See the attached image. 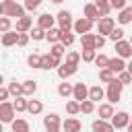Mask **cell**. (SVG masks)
<instances>
[{"label":"cell","instance_id":"43","mask_svg":"<svg viewBox=\"0 0 132 132\" xmlns=\"http://www.w3.org/2000/svg\"><path fill=\"white\" fill-rule=\"evenodd\" d=\"M10 31V16H0V33H6Z\"/></svg>","mask_w":132,"mask_h":132},{"label":"cell","instance_id":"47","mask_svg":"<svg viewBox=\"0 0 132 132\" xmlns=\"http://www.w3.org/2000/svg\"><path fill=\"white\" fill-rule=\"evenodd\" d=\"M29 39H31V35H29V33H21V35H19V45H21V47H25V45L29 43Z\"/></svg>","mask_w":132,"mask_h":132},{"label":"cell","instance_id":"7","mask_svg":"<svg viewBox=\"0 0 132 132\" xmlns=\"http://www.w3.org/2000/svg\"><path fill=\"white\" fill-rule=\"evenodd\" d=\"M93 25H95V21H91V19H87V16H80L78 21H74L72 31H74V33H80V35H85V33H91Z\"/></svg>","mask_w":132,"mask_h":132},{"label":"cell","instance_id":"16","mask_svg":"<svg viewBox=\"0 0 132 132\" xmlns=\"http://www.w3.org/2000/svg\"><path fill=\"white\" fill-rule=\"evenodd\" d=\"M19 31L14 29V31H6V33H2V45L4 47H10V45H19Z\"/></svg>","mask_w":132,"mask_h":132},{"label":"cell","instance_id":"9","mask_svg":"<svg viewBox=\"0 0 132 132\" xmlns=\"http://www.w3.org/2000/svg\"><path fill=\"white\" fill-rule=\"evenodd\" d=\"M109 122L113 124L116 130H122V128H126V126L130 124V113H126V111H116Z\"/></svg>","mask_w":132,"mask_h":132},{"label":"cell","instance_id":"39","mask_svg":"<svg viewBox=\"0 0 132 132\" xmlns=\"http://www.w3.org/2000/svg\"><path fill=\"white\" fill-rule=\"evenodd\" d=\"M107 37H109L113 43H116V41H122V39H124V29H122V27H116V29H113Z\"/></svg>","mask_w":132,"mask_h":132},{"label":"cell","instance_id":"49","mask_svg":"<svg viewBox=\"0 0 132 132\" xmlns=\"http://www.w3.org/2000/svg\"><path fill=\"white\" fill-rule=\"evenodd\" d=\"M8 95H10L8 87H0V103H2V101H6V99H8Z\"/></svg>","mask_w":132,"mask_h":132},{"label":"cell","instance_id":"10","mask_svg":"<svg viewBox=\"0 0 132 132\" xmlns=\"http://www.w3.org/2000/svg\"><path fill=\"white\" fill-rule=\"evenodd\" d=\"M116 54L120 58H132V43L128 39H122V41H116Z\"/></svg>","mask_w":132,"mask_h":132},{"label":"cell","instance_id":"44","mask_svg":"<svg viewBox=\"0 0 132 132\" xmlns=\"http://www.w3.org/2000/svg\"><path fill=\"white\" fill-rule=\"evenodd\" d=\"M118 78L122 80V85H132V74H130L128 70H122V72L118 74Z\"/></svg>","mask_w":132,"mask_h":132},{"label":"cell","instance_id":"25","mask_svg":"<svg viewBox=\"0 0 132 132\" xmlns=\"http://www.w3.org/2000/svg\"><path fill=\"white\" fill-rule=\"evenodd\" d=\"M27 111H29L31 116H37V113H41V111H43V103H41L39 99H29Z\"/></svg>","mask_w":132,"mask_h":132},{"label":"cell","instance_id":"20","mask_svg":"<svg viewBox=\"0 0 132 132\" xmlns=\"http://www.w3.org/2000/svg\"><path fill=\"white\" fill-rule=\"evenodd\" d=\"M62 128L68 130V132H80V130H82V124H80L76 118H66V120L62 122Z\"/></svg>","mask_w":132,"mask_h":132},{"label":"cell","instance_id":"24","mask_svg":"<svg viewBox=\"0 0 132 132\" xmlns=\"http://www.w3.org/2000/svg\"><path fill=\"white\" fill-rule=\"evenodd\" d=\"M80 47L82 50H95V35L93 33L80 35Z\"/></svg>","mask_w":132,"mask_h":132},{"label":"cell","instance_id":"17","mask_svg":"<svg viewBox=\"0 0 132 132\" xmlns=\"http://www.w3.org/2000/svg\"><path fill=\"white\" fill-rule=\"evenodd\" d=\"M126 62H124V58H120V56H116V58H109V64H107V68L113 72V74H120L122 70H126Z\"/></svg>","mask_w":132,"mask_h":132},{"label":"cell","instance_id":"27","mask_svg":"<svg viewBox=\"0 0 132 132\" xmlns=\"http://www.w3.org/2000/svg\"><path fill=\"white\" fill-rule=\"evenodd\" d=\"M72 93H74V87H72L70 82H60V85H58V95H60V97L66 99V97H70Z\"/></svg>","mask_w":132,"mask_h":132},{"label":"cell","instance_id":"1","mask_svg":"<svg viewBox=\"0 0 132 132\" xmlns=\"http://www.w3.org/2000/svg\"><path fill=\"white\" fill-rule=\"evenodd\" d=\"M25 4H19L16 0H2L0 2V14L4 16H14V19H21L25 16Z\"/></svg>","mask_w":132,"mask_h":132},{"label":"cell","instance_id":"14","mask_svg":"<svg viewBox=\"0 0 132 132\" xmlns=\"http://www.w3.org/2000/svg\"><path fill=\"white\" fill-rule=\"evenodd\" d=\"M82 10H85V16H87V19H91V21H95V23H97L99 19H103L95 2H89V4H85V8H82Z\"/></svg>","mask_w":132,"mask_h":132},{"label":"cell","instance_id":"38","mask_svg":"<svg viewBox=\"0 0 132 132\" xmlns=\"http://www.w3.org/2000/svg\"><path fill=\"white\" fill-rule=\"evenodd\" d=\"M41 58H43V56H39V54H31V56L27 58V64H29L31 68H41Z\"/></svg>","mask_w":132,"mask_h":132},{"label":"cell","instance_id":"45","mask_svg":"<svg viewBox=\"0 0 132 132\" xmlns=\"http://www.w3.org/2000/svg\"><path fill=\"white\" fill-rule=\"evenodd\" d=\"M23 4H25V8H27V10H31V12H33V10H37V8L41 6V0H25Z\"/></svg>","mask_w":132,"mask_h":132},{"label":"cell","instance_id":"33","mask_svg":"<svg viewBox=\"0 0 132 132\" xmlns=\"http://www.w3.org/2000/svg\"><path fill=\"white\" fill-rule=\"evenodd\" d=\"M50 54H52V56H56V58H62V56L66 54V45H64V43H52Z\"/></svg>","mask_w":132,"mask_h":132},{"label":"cell","instance_id":"6","mask_svg":"<svg viewBox=\"0 0 132 132\" xmlns=\"http://www.w3.org/2000/svg\"><path fill=\"white\" fill-rule=\"evenodd\" d=\"M113 29H116V21H113L111 16H103V19L97 21V33H99V35H105V37H107Z\"/></svg>","mask_w":132,"mask_h":132},{"label":"cell","instance_id":"34","mask_svg":"<svg viewBox=\"0 0 132 132\" xmlns=\"http://www.w3.org/2000/svg\"><path fill=\"white\" fill-rule=\"evenodd\" d=\"M113 78H116V74L109 68H99V80L101 82H111Z\"/></svg>","mask_w":132,"mask_h":132},{"label":"cell","instance_id":"2","mask_svg":"<svg viewBox=\"0 0 132 132\" xmlns=\"http://www.w3.org/2000/svg\"><path fill=\"white\" fill-rule=\"evenodd\" d=\"M122 89H124V85H122V80L116 76L111 82H107V91H105V97H107V101L109 103H118L120 99H122Z\"/></svg>","mask_w":132,"mask_h":132},{"label":"cell","instance_id":"13","mask_svg":"<svg viewBox=\"0 0 132 132\" xmlns=\"http://www.w3.org/2000/svg\"><path fill=\"white\" fill-rule=\"evenodd\" d=\"M91 128H93V132H113V130H116L109 120H101V118L95 120V122L91 124Z\"/></svg>","mask_w":132,"mask_h":132},{"label":"cell","instance_id":"52","mask_svg":"<svg viewBox=\"0 0 132 132\" xmlns=\"http://www.w3.org/2000/svg\"><path fill=\"white\" fill-rule=\"evenodd\" d=\"M52 2H54V4H62L64 0H52Z\"/></svg>","mask_w":132,"mask_h":132},{"label":"cell","instance_id":"11","mask_svg":"<svg viewBox=\"0 0 132 132\" xmlns=\"http://www.w3.org/2000/svg\"><path fill=\"white\" fill-rule=\"evenodd\" d=\"M60 64H62V58H56V56H52V54H43V58H41V68H43V70L58 68Z\"/></svg>","mask_w":132,"mask_h":132},{"label":"cell","instance_id":"18","mask_svg":"<svg viewBox=\"0 0 132 132\" xmlns=\"http://www.w3.org/2000/svg\"><path fill=\"white\" fill-rule=\"evenodd\" d=\"M72 97H74L76 101H85V99H89V87H87L85 82H76V85H74V93H72Z\"/></svg>","mask_w":132,"mask_h":132},{"label":"cell","instance_id":"26","mask_svg":"<svg viewBox=\"0 0 132 132\" xmlns=\"http://www.w3.org/2000/svg\"><path fill=\"white\" fill-rule=\"evenodd\" d=\"M35 91H37V82L35 80H23V95L25 97L35 95Z\"/></svg>","mask_w":132,"mask_h":132},{"label":"cell","instance_id":"22","mask_svg":"<svg viewBox=\"0 0 132 132\" xmlns=\"http://www.w3.org/2000/svg\"><path fill=\"white\" fill-rule=\"evenodd\" d=\"M103 97H105V91H103L99 85H93V87H89V99H93L95 103H99Z\"/></svg>","mask_w":132,"mask_h":132},{"label":"cell","instance_id":"28","mask_svg":"<svg viewBox=\"0 0 132 132\" xmlns=\"http://www.w3.org/2000/svg\"><path fill=\"white\" fill-rule=\"evenodd\" d=\"M29 35H31V39H33V41H41V39H45L47 31H45V29H41V27L37 25V27H33V29L29 31Z\"/></svg>","mask_w":132,"mask_h":132},{"label":"cell","instance_id":"40","mask_svg":"<svg viewBox=\"0 0 132 132\" xmlns=\"http://www.w3.org/2000/svg\"><path fill=\"white\" fill-rule=\"evenodd\" d=\"M80 56H82V62H95V58H97V50H82Z\"/></svg>","mask_w":132,"mask_h":132},{"label":"cell","instance_id":"4","mask_svg":"<svg viewBox=\"0 0 132 132\" xmlns=\"http://www.w3.org/2000/svg\"><path fill=\"white\" fill-rule=\"evenodd\" d=\"M14 113H16V109H14L12 103H8V101H2V103H0V120H2L4 124H12Z\"/></svg>","mask_w":132,"mask_h":132},{"label":"cell","instance_id":"19","mask_svg":"<svg viewBox=\"0 0 132 132\" xmlns=\"http://www.w3.org/2000/svg\"><path fill=\"white\" fill-rule=\"evenodd\" d=\"M97 113H99L101 120H111L113 113H116V111H113V103H109V101H107V103H101L99 109H97Z\"/></svg>","mask_w":132,"mask_h":132},{"label":"cell","instance_id":"51","mask_svg":"<svg viewBox=\"0 0 132 132\" xmlns=\"http://www.w3.org/2000/svg\"><path fill=\"white\" fill-rule=\"evenodd\" d=\"M126 130H128V132H132V122H130V124L126 126Z\"/></svg>","mask_w":132,"mask_h":132},{"label":"cell","instance_id":"32","mask_svg":"<svg viewBox=\"0 0 132 132\" xmlns=\"http://www.w3.org/2000/svg\"><path fill=\"white\" fill-rule=\"evenodd\" d=\"M95 4H97V8H99L101 16H107V14L111 12V4H109V0H95Z\"/></svg>","mask_w":132,"mask_h":132},{"label":"cell","instance_id":"36","mask_svg":"<svg viewBox=\"0 0 132 132\" xmlns=\"http://www.w3.org/2000/svg\"><path fill=\"white\" fill-rule=\"evenodd\" d=\"M8 91H10V95H14V97H19V95H23V82H16V80H10V82H8Z\"/></svg>","mask_w":132,"mask_h":132},{"label":"cell","instance_id":"41","mask_svg":"<svg viewBox=\"0 0 132 132\" xmlns=\"http://www.w3.org/2000/svg\"><path fill=\"white\" fill-rule=\"evenodd\" d=\"M80 60H82V56H80V52H68L66 54V62H70V64H80Z\"/></svg>","mask_w":132,"mask_h":132},{"label":"cell","instance_id":"46","mask_svg":"<svg viewBox=\"0 0 132 132\" xmlns=\"http://www.w3.org/2000/svg\"><path fill=\"white\" fill-rule=\"evenodd\" d=\"M109 4H111V8L122 10V8H126V6H128V0H109Z\"/></svg>","mask_w":132,"mask_h":132},{"label":"cell","instance_id":"23","mask_svg":"<svg viewBox=\"0 0 132 132\" xmlns=\"http://www.w3.org/2000/svg\"><path fill=\"white\" fill-rule=\"evenodd\" d=\"M118 23H120V25H128V23H132V4L120 10V14H118Z\"/></svg>","mask_w":132,"mask_h":132},{"label":"cell","instance_id":"15","mask_svg":"<svg viewBox=\"0 0 132 132\" xmlns=\"http://www.w3.org/2000/svg\"><path fill=\"white\" fill-rule=\"evenodd\" d=\"M14 29L19 31V33H29L31 29H33V21H31V16H21V19H16V25H14Z\"/></svg>","mask_w":132,"mask_h":132},{"label":"cell","instance_id":"8","mask_svg":"<svg viewBox=\"0 0 132 132\" xmlns=\"http://www.w3.org/2000/svg\"><path fill=\"white\" fill-rule=\"evenodd\" d=\"M56 70H58V76H60L62 80H66V78H70L72 74H76L78 66H76V64H70V62H62Z\"/></svg>","mask_w":132,"mask_h":132},{"label":"cell","instance_id":"37","mask_svg":"<svg viewBox=\"0 0 132 132\" xmlns=\"http://www.w3.org/2000/svg\"><path fill=\"white\" fill-rule=\"evenodd\" d=\"M80 111H82V113H93V111H95V101H93V99L80 101Z\"/></svg>","mask_w":132,"mask_h":132},{"label":"cell","instance_id":"30","mask_svg":"<svg viewBox=\"0 0 132 132\" xmlns=\"http://www.w3.org/2000/svg\"><path fill=\"white\" fill-rule=\"evenodd\" d=\"M12 105H14V109H16V111H27V105H29V99H25V95H19V97H14V101H12Z\"/></svg>","mask_w":132,"mask_h":132},{"label":"cell","instance_id":"35","mask_svg":"<svg viewBox=\"0 0 132 132\" xmlns=\"http://www.w3.org/2000/svg\"><path fill=\"white\" fill-rule=\"evenodd\" d=\"M66 111H68L70 116H76V113H80V101H76V99H70V101L66 103Z\"/></svg>","mask_w":132,"mask_h":132},{"label":"cell","instance_id":"12","mask_svg":"<svg viewBox=\"0 0 132 132\" xmlns=\"http://www.w3.org/2000/svg\"><path fill=\"white\" fill-rule=\"evenodd\" d=\"M56 23H58V21H56V16H52L50 12H43V14H39V16H37V25H39L41 29H45V31H50Z\"/></svg>","mask_w":132,"mask_h":132},{"label":"cell","instance_id":"54","mask_svg":"<svg viewBox=\"0 0 132 132\" xmlns=\"http://www.w3.org/2000/svg\"><path fill=\"white\" fill-rule=\"evenodd\" d=\"M130 122H132V116H130Z\"/></svg>","mask_w":132,"mask_h":132},{"label":"cell","instance_id":"31","mask_svg":"<svg viewBox=\"0 0 132 132\" xmlns=\"http://www.w3.org/2000/svg\"><path fill=\"white\" fill-rule=\"evenodd\" d=\"M74 39H76V37H74L72 31H62V33H60V43H64L66 47H70V45L74 43Z\"/></svg>","mask_w":132,"mask_h":132},{"label":"cell","instance_id":"42","mask_svg":"<svg viewBox=\"0 0 132 132\" xmlns=\"http://www.w3.org/2000/svg\"><path fill=\"white\" fill-rule=\"evenodd\" d=\"M107 64H109V58H107L105 54H97V58H95V66H99V68H107Z\"/></svg>","mask_w":132,"mask_h":132},{"label":"cell","instance_id":"21","mask_svg":"<svg viewBox=\"0 0 132 132\" xmlns=\"http://www.w3.org/2000/svg\"><path fill=\"white\" fill-rule=\"evenodd\" d=\"M10 130H12V132H29L31 128H29V122H27V120H23V118H16V120H12V124H10Z\"/></svg>","mask_w":132,"mask_h":132},{"label":"cell","instance_id":"55","mask_svg":"<svg viewBox=\"0 0 132 132\" xmlns=\"http://www.w3.org/2000/svg\"><path fill=\"white\" fill-rule=\"evenodd\" d=\"M62 132H68V130H62Z\"/></svg>","mask_w":132,"mask_h":132},{"label":"cell","instance_id":"29","mask_svg":"<svg viewBox=\"0 0 132 132\" xmlns=\"http://www.w3.org/2000/svg\"><path fill=\"white\" fill-rule=\"evenodd\" d=\"M60 33H62V29H60V27H52V29L47 31L45 39H47L50 43H60Z\"/></svg>","mask_w":132,"mask_h":132},{"label":"cell","instance_id":"5","mask_svg":"<svg viewBox=\"0 0 132 132\" xmlns=\"http://www.w3.org/2000/svg\"><path fill=\"white\" fill-rule=\"evenodd\" d=\"M56 21H58V27H60L62 31H70V29L74 27V21H72V14H70L68 10H60V12L56 14Z\"/></svg>","mask_w":132,"mask_h":132},{"label":"cell","instance_id":"50","mask_svg":"<svg viewBox=\"0 0 132 132\" xmlns=\"http://www.w3.org/2000/svg\"><path fill=\"white\" fill-rule=\"evenodd\" d=\"M126 70H128V72L132 74V58H130V62H128V66H126Z\"/></svg>","mask_w":132,"mask_h":132},{"label":"cell","instance_id":"53","mask_svg":"<svg viewBox=\"0 0 132 132\" xmlns=\"http://www.w3.org/2000/svg\"><path fill=\"white\" fill-rule=\"evenodd\" d=\"M128 41H130V43H132V35H130V39H128Z\"/></svg>","mask_w":132,"mask_h":132},{"label":"cell","instance_id":"48","mask_svg":"<svg viewBox=\"0 0 132 132\" xmlns=\"http://www.w3.org/2000/svg\"><path fill=\"white\" fill-rule=\"evenodd\" d=\"M105 45V35H95V50H101Z\"/></svg>","mask_w":132,"mask_h":132},{"label":"cell","instance_id":"3","mask_svg":"<svg viewBox=\"0 0 132 132\" xmlns=\"http://www.w3.org/2000/svg\"><path fill=\"white\" fill-rule=\"evenodd\" d=\"M43 128L45 132H62V120L58 113H50L43 118Z\"/></svg>","mask_w":132,"mask_h":132}]
</instances>
